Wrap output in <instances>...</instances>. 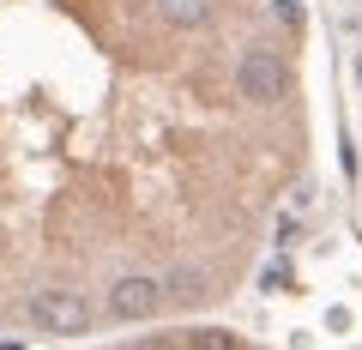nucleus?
Segmentation results:
<instances>
[{"instance_id":"6","label":"nucleus","mask_w":362,"mask_h":350,"mask_svg":"<svg viewBox=\"0 0 362 350\" xmlns=\"http://www.w3.org/2000/svg\"><path fill=\"white\" fill-rule=\"evenodd\" d=\"M187 344H194V350H242V338H235V332H218V326H206V332H187Z\"/></svg>"},{"instance_id":"4","label":"nucleus","mask_w":362,"mask_h":350,"mask_svg":"<svg viewBox=\"0 0 362 350\" xmlns=\"http://www.w3.org/2000/svg\"><path fill=\"white\" fill-rule=\"evenodd\" d=\"M157 18L169 30H199L211 18V0H157Z\"/></svg>"},{"instance_id":"1","label":"nucleus","mask_w":362,"mask_h":350,"mask_svg":"<svg viewBox=\"0 0 362 350\" xmlns=\"http://www.w3.org/2000/svg\"><path fill=\"white\" fill-rule=\"evenodd\" d=\"M25 320L37 326V332L73 338V332H90L97 308H90L78 290H30V296H25Z\"/></svg>"},{"instance_id":"7","label":"nucleus","mask_w":362,"mask_h":350,"mask_svg":"<svg viewBox=\"0 0 362 350\" xmlns=\"http://www.w3.org/2000/svg\"><path fill=\"white\" fill-rule=\"evenodd\" d=\"M356 85H362V49H356Z\"/></svg>"},{"instance_id":"5","label":"nucleus","mask_w":362,"mask_h":350,"mask_svg":"<svg viewBox=\"0 0 362 350\" xmlns=\"http://www.w3.org/2000/svg\"><path fill=\"white\" fill-rule=\"evenodd\" d=\"M163 290L175 302H199V296H206V278H199V272H175V278H163Z\"/></svg>"},{"instance_id":"3","label":"nucleus","mask_w":362,"mask_h":350,"mask_svg":"<svg viewBox=\"0 0 362 350\" xmlns=\"http://www.w3.org/2000/svg\"><path fill=\"white\" fill-rule=\"evenodd\" d=\"M169 302V290H163V278H151V272H127V278H115L109 284V320H151L157 308Z\"/></svg>"},{"instance_id":"2","label":"nucleus","mask_w":362,"mask_h":350,"mask_svg":"<svg viewBox=\"0 0 362 350\" xmlns=\"http://www.w3.org/2000/svg\"><path fill=\"white\" fill-rule=\"evenodd\" d=\"M235 97H247V103H284V97H290L284 54L266 49V42H254V49L235 61Z\"/></svg>"}]
</instances>
